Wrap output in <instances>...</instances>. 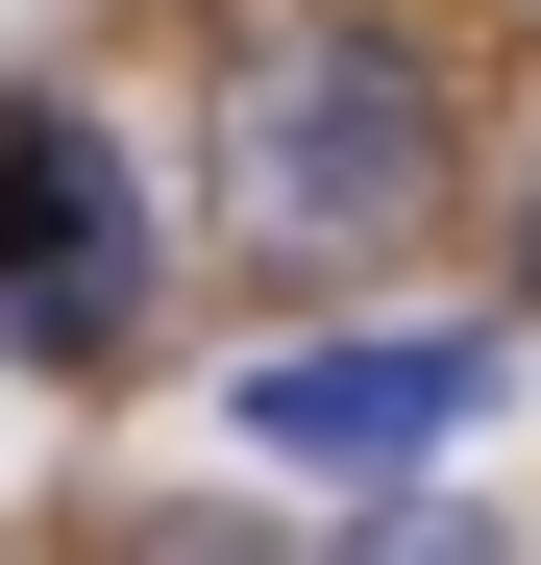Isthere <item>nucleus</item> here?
<instances>
[{"label": "nucleus", "instance_id": "5", "mask_svg": "<svg viewBox=\"0 0 541 565\" xmlns=\"http://www.w3.org/2000/svg\"><path fill=\"white\" fill-rule=\"evenodd\" d=\"M124 565H296L270 516H124Z\"/></svg>", "mask_w": 541, "mask_h": 565}, {"label": "nucleus", "instance_id": "1", "mask_svg": "<svg viewBox=\"0 0 541 565\" xmlns=\"http://www.w3.org/2000/svg\"><path fill=\"white\" fill-rule=\"evenodd\" d=\"M222 172H246V222L296 246V270H370L418 198H443V99H418V50H246V99H222Z\"/></svg>", "mask_w": 541, "mask_h": 565}, {"label": "nucleus", "instance_id": "4", "mask_svg": "<svg viewBox=\"0 0 541 565\" xmlns=\"http://www.w3.org/2000/svg\"><path fill=\"white\" fill-rule=\"evenodd\" d=\"M320 565H492V516H468V492H370Z\"/></svg>", "mask_w": 541, "mask_h": 565}, {"label": "nucleus", "instance_id": "6", "mask_svg": "<svg viewBox=\"0 0 541 565\" xmlns=\"http://www.w3.org/2000/svg\"><path fill=\"white\" fill-rule=\"evenodd\" d=\"M517 296H541V198H517Z\"/></svg>", "mask_w": 541, "mask_h": 565}, {"label": "nucleus", "instance_id": "2", "mask_svg": "<svg viewBox=\"0 0 541 565\" xmlns=\"http://www.w3.org/2000/svg\"><path fill=\"white\" fill-rule=\"evenodd\" d=\"M124 320H148V198H124V148L99 124H0V344L25 369H124Z\"/></svg>", "mask_w": 541, "mask_h": 565}, {"label": "nucleus", "instance_id": "3", "mask_svg": "<svg viewBox=\"0 0 541 565\" xmlns=\"http://www.w3.org/2000/svg\"><path fill=\"white\" fill-rule=\"evenodd\" d=\"M222 418H246L270 467H418V443L492 418V344H443V320H418V344H270Z\"/></svg>", "mask_w": 541, "mask_h": 565}]
</instances>
